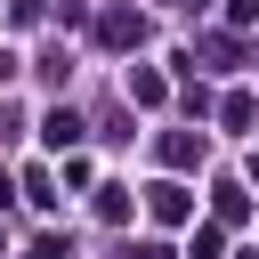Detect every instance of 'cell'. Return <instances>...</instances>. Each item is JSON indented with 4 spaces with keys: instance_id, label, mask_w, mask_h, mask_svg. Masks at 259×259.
I'll use <instances>...</instances> for the list:
<instances>
[{
    "instance_id": "1",
    "label": "cell",
    "mask_w": 259,
    "mask_h": 259,
    "mask_svg": "<svg viewBox=\"0 0 259 259\" xmlns=\"http://www.w3.org/2000/svg\"><path fill=\"white\" fill-rule=\"evenodd\" d=\"M40 130H49V146H73V138H81V121H73V113H49Z\"/></svg>"
},
{
    "instance_id": "2",
    "label": "cell",
    "mask_w": 259,
    "mask_h": 259,
    "mask_svg": "<svg viewBox=\"0 0 259 259\" xmlns=\"http://www.w3.org/2000/svg\"><path fill=\"white\" fill-rule=\"evenodd\" d=\"M154 219H186V194L178 186H154Z\"/></svg>"
}]
</instances>
